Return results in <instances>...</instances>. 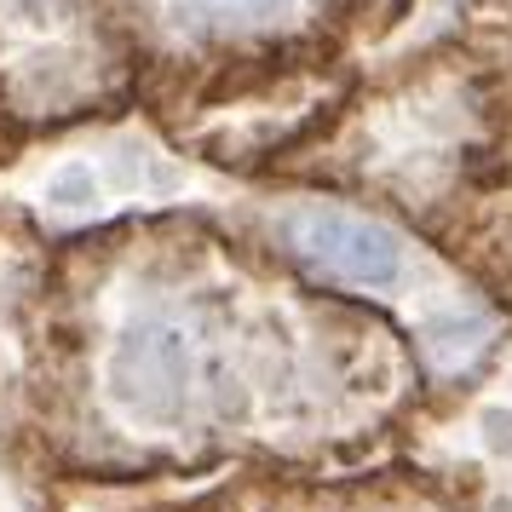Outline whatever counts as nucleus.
<instances>
[{
  "mask_svg": "<svg viewBox=\"0 0 512 512\" xmlns=\"http://www.w3.org/2000/svg\"><path fill=\"white\" fill-rule=\"evenodd\" d=\"M110 12L133 64V116L167 150L231 173L271 162V110L351 29V0H110Z\"/></svg>",
  "mask_w": 512,
  "mask_h": 512,
  "instance_id": "obj_2",
  "label": "nucleus"
},
{
  "mask_svg": "<svg viewBox=\"0 0 512 512\" xmlns=\"http://www.w3.org/2000/svg\"><path fill=\"white\" fill-rule=\"evenodd\" d=\"M47 236L29 213H0V512H58L64 489L35 455V294Z\"/></svg>",
  "mask_w": 512,
  "mask_h": 512,
  "instance_id": "obj_4",
  "label": "nucleus"
},
{
  "mask_svg": "<svg viewBox=\"0 0 512 512\" xmlns=\"http://www.w3.org/2000/svg\"><path fill=\"white\" fill-rule=\"evenodd\" d=\"M420 466L449 484L461 512H512V403L472 409L466 426H443Z\"/></svg>",
  "mask_w": 512,
  "mask_h": 512,
  "instance_id": "obj_7",
  "label": "nucleus"
},
{
  "mask_svg": "<svg viewBox=\"0 0 512 512\" xmlns=\"http://www.w3.org/2000/svg\"><path fill=\"white\" fill-rule=\"evenodd\" d=\"M144 512H150V507H144Z\"/></svg>",
  "mask_w": 512,
  "mask_h": 512,
  "instance_id": "obj_8",
  "label": "nucleus"
},
{
  "mask_svg": "<svg viewBox=\"0 0 512 512\" xmlns=\"http://www.w3.org/2000/svg\"><path fill=\"white\" fill-rule=\"evenodd\" d=\"M420 374L213 208L127 213L47 242L35 455L58 489L317 472L409 420Z\"/></svg>",
  "mask_w": 512,
  "mask_h": 512,
  "instance_id": "obj_1",
  "label": "nucleus"
},
{
  "mask_svg": "<svg viewBox=\"0 0 512 512\" xmlns=\"http://www.w3.org/2000/svg\"><path fill=\"white\" fill-rule=\"evenodd\" d=\"M133 116V64L110 0H0V133L58 139Z\"/></svg>",
  "mask_w": 512,
  "mask_h": 512,
  "instance_id": "obj_3",
  "label": "nucleus"
},
{
  "mask_svg": "<svg viewBox=\"0 0 512 512\" xmlns=\"http://www.w3.org/2000/svg\"><path fill=\"white\" fill-rule=\"evenodd\" d=\"M236 231H248L259 248H271L282 265H294L305 282L328 294H386L409 282V242L369 213L323 196H294V202H259V208L225 213Z\"/></svg>",
  "mask_w": 512,
  "mask_h": 512,
  "instance_id": "obj_5",
  "label": "nucleus"
},
{
  "mask_svg": "<svg viewBox=\"0 0 512 512\" xmlns=\"http://www.w3.org/2000/svg\"><path fill=\"white\" fill-rule=\"evenodd\" d=\"M150 512H461L443 478L426 466H386V472H236L190 501H162Z\"/></svg>",
  "mask_w": 512,
  "mask_h": 512,
  "instance_id": "obj_6",
  "label": "nucleus"
}]
</instances>
